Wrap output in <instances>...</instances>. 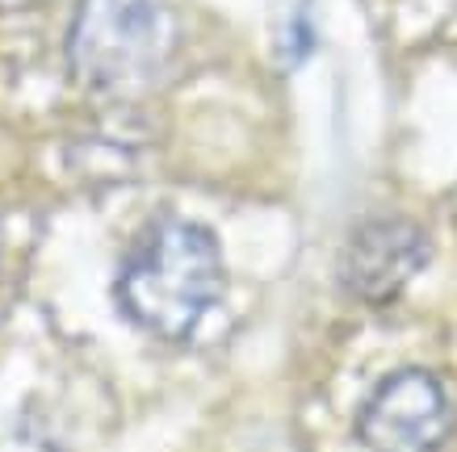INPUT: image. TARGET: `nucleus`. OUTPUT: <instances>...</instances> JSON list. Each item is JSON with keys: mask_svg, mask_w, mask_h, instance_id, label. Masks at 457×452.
<instances>
[{"mask_svg": "<svg viewBox=\"0 0 457 452\" xmlns=\"http://www.w3.org/2000/svg\"><path fill=\"white\" fill-rule=\"evenodd\" d=\"M177 26L160 0H80L68 34L76 80L93 93H135L164 71Z\"/></svg>", "mask_w": 457, "mask_h": 452, "instance_id": "obj_2", "label": "nucleus"}, {"mask_svg": "<svg viewBox=\"0 0 457 452\" xmlns=\"http://www.w3.org/2000/svg\"><path fill=\"white\" fill-rule=\"evenodd\" d=\"M449 436V398L424 369H399L357 415L365 452H436Z\"/></svg>", "mask_w": 457, "mask_h": 452, "instance_id": "obj_3", "label": "nucleus"}, {"mask_svg": "<svg viewBox=\"0 0 457 452\" xmlns=\"http://www.w3.org/2000/svg\"><path fill=\"white\" fill-rule=\"evenodd\" d=\"M222 298L219 239L185 218L147 226L118 273V306L160 340H185Z\"/></svg>", "mask_w": 457, "mask_h": 452, "instance_id": "obj_1", "label": "nucleus"}, {"mask_svg": "<svg viewBox=\"0 0 457 452\" xmlns=\"http://www.w3.org/2000/svg\"><path fill=\"white\" fill-rule=\"evenodd\" d=\"M428 264V239L416 222H365L345 247L340 281L361 301H390Z\"/></svg>", "mask_w": 457, "mask_h": 452, "instance_id": "obj_4", "label": "nucleus"}]
</instances>
